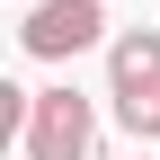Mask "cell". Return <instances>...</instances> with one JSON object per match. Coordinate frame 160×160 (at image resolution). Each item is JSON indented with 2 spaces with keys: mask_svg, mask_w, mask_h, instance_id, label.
I'll return each mask as SVG.
<instances>
[{
  "mask_svg": "<svg viewBox=\"0 0 160 160\" xmlns=\"http://www.w3.org/2000/svg\"><path fill=\"white\" fill-rule=\"evenodd\" d=\"M107 98H116V125L133 142H160V27L107 36Z\"/></svg>",
  "mask_w": 160,
  "mask_h": 160,
  "instance_id": "obj_1",
  "label": "cell"
},
{
  "mask_svg": "<svg viewBox=\"0 0 160 160\" xmlns=\"http://www.w3.org/2000/svg\"><path fill=\"white\" fill-rule=\"evenodd\" d=\"M18 142H27V160H89L98 151V107L71 89V80L62 89H36V116H27Z\"/></svg>",
  "mask_w": 160,
  "mask_h": 160,
  "instance_id": "obj_2",
  "label": "cell"
},
{
  "mask_svg": "<svg viewBox=\"0 0 160 160\" xmlns=\"http://www.w3.org/2000/svg\"><path fill=\"white\" fill-rule=\"evenodd\" d=\"M98 36H107V0H36V9L18 18V45H27L36 62H71Z\"/></svg>",
  "mask_w": 160,
  "mask_h": 160,
  "instance_id": "obj_3",
  "label": "cell"
}]
</instances>
